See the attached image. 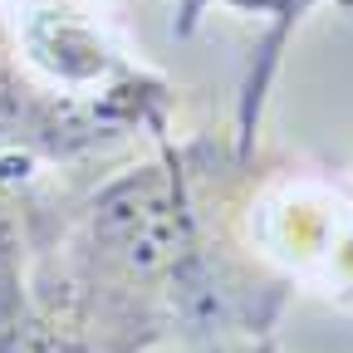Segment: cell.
Returning a JSON list of instances; mask_svg holds the SVG:
<instances>
[{
    "instance_id": "obj_3",
    "label": "cell",
    "mask_w": 353,
    "mask_h": 353,
    "mask_svg": "<svg viewBox=\"0 0 353 353\" xmlns=\"http://www.w3.org/2000/svg\"><path fill=\"white\" fill-rule=\"evenodd\" d=\"M309 6H314V0H290V6H285V15H280V34H285V30H290V20H299ZM280 34H275V39H280Z\"/></svg>"
},
{
    "instance_id": "obj_4",
    "label": "cell",
    "mask_w": 353,
    "mask_h": 353,
    "mask_svg": "<svg viewBox=\"0 0 353 353\" xmlns=\"http://www.w3.org/2000/svg\"><path fill=\"white\" fill-rule=\"evenodd\" d=\"M15 353H20V348H15ZM25 353H34V348H25ZM50 353H83V348H64V343H59V348H50Z\"/></svg>"
},
{
    "instance_id": "obj_1",
    "label": "cell",
    "mask_w": 353,
    "mask_h": 353,
    "mask_svg": "<svg viewBox=\"0 0 353 353\" xmlns=\"http://www.w3.org/2000/svg\"><path fill=\"white\" fill-rule=\"evenodd\" d=\"M201 6H206V0H187V6H182V10H187V20H196V10H201ZM226 6H241V10H280V15H285L290 0H226Z\"/></svg>"
},
{
    "instance_id": "obj_2",
    "label": "cell",
    "mask_w": 353,
    "mask_h": 353,
    "mask_svg": "<svg viewBox=\"0 0 353 353\" xmlns=\"http://www.w3.org/2000/svg\"><path fill=\"white\" fill-rule=\"evenodd\" d=\"M10 250H15V236H10V216H6V206H0V265L10 260Z\"/></svg>"
}]
</instances>
